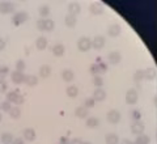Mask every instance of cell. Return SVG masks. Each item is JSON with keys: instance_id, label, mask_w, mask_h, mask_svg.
<instances>
[{"instance_id": "6da1fadb", "label": "cell", "mask_w": 157, "mask_h": 144, "mask_svg": "<svg viewBox=\"0 0 157 144\" xmlns=\"http://www.w3.org/2000/svg\"><path fill=\"white\" fill-rule=\"evenodd\" d=\"M54 26H55V24H54V21L50 18H43V20H39V21L37 22V28L39 29V30L50 32L54 29Z\"/></svg>"}, {"instance_id": "7a4b0ae2", "label": "cell", "mask_w": 157, "mask_h": 144, "mask_svg": "<svg viewBox=\"0 0 157 144\" xmlns=\"http://www.w3.org/2000/svg\"><path fill=\"white\" fill-rule=\"evenodd\" d=\"M77 47H78V50L80 51H88L92 47V41L88 37H82V38L78 39Z\"/></svg>"}, {"instance_id": "3957f363", "label": "cell", "mask_w": 157, "mask_h": 144, "mask_svg": "<svg viewBox=\"0 0 157 144\" xmlns=\"http://www.w3.org/2000/svg\"><path fill=\"white\" fill-rule=\"evenodd\" d=\"M145 130V126H144V123H141L140 121H135L134 123L131 125V131L132 134H135V135H143V132Z\"/></svg>"}, {"instance_id": "277c9868", "label": "cell", "mask_w": 157, "mask_h": 144, "mask_svg": "<svg viewBox=\"0 0 157 144\" xmlns=\"http://www.w3.org/2000/svg\"><path fill=\"white\" fill-rule=\"evenodd\" d=\"M28 20V13L26 12H18V13H16L13 16V18H12V22L16 26H20L21 24H24Z\"/></svg>"}, {"instance_id": "5b68a950", "label": "cell", "mask_w": 157, "mask_h": 144, "mask_svg": "<svg viewBox=\"0 0 157 144\" xmlns=\"http://www.w3.org/2000/svg\"><path fill=\"white\" fill-rule=\"evenodd\" d=\"M17 92H18V91L9 92V93L7 94V98H8L9 102H13V103H17V105H20V103H24V97L20 96Z\"/></svg>"}, {"instance_id": "8992f818", "label": "cell", "mask_w": 157, "mask_h": 144, "mask_svg": "<svg viewBox=\"0 0 157 144\" xmlns=\"http://www.w3.org/2000/svg\"><path fill=\"white\" fill-rule=\"evenodd\" d=\"M137 98H139V96H137V92L135 89H130V91L126 93V101H127V103H130V105L136 103Z\"/></svg>"}, {"instance_id": "52a82bcc", "label": "cell", "mask_w": 157, "mask_h": 144, "mask_svg": "<svg viewBox=\"0 0 157 144\" xmlns=\"http://www.w3.org/2000/svg\"><path fill=\"white\" fill-rule=\"evenodd\" d=\"M107 121H109L111 125H117V123L121 121V113L118 110L109 111V113H107Z\"/></svg>"}, {"instance_id": "ba28073f", "label": "cell", "mask_w": 157, "mask_h": 144, "mask_svg": "<svg viewBox=\"0 0 157 144\" xmlns=\"http://www.w3.org/2000/svg\"><path fill=\"white\" fill-rule=\"evenodd\" d=\"M11 79L14 84H21V83H25V75L24 72H20V71H14L12 72Z\"/></svg>"}, {"instance_id": "9c48e42d", "label": "cell", "mask_w": 157, "mask_h": 144, "mask_svg": "<svg viewBox=\"0 0 157 144\" xmlns=\"http://www.w3.org/2000/svg\"><path fill=\"white\" fill-rule=\"evenodd\" d=\"M14 6L9 2H0V12L2 13H11L13 12Z\"/></svg>"}, {"instance_id": "30bf717a", "label": "cell", "mask_w": 157, "mask_h": 144, "mask_svg": "<svg viewBox=\"0 0 157 144\" xmlns=\"http://www.w3.org/2000/svg\"><path fill=\"white\" fill-rule=\"evenodd\" d=\"M92 46L97 49V50H100V49H102L105 46V38L102 37V36H97L93 38V41H92Z\"/></svg>"}, {"instance_id": "8fae6325", "label": "cell", "mask_w": 157, "mask_h": 144, "mask_svg": "<svg viewBox=\"0 0 157 144\" xmlns=\"http://www.w3.org/2000/svg\"><path fill=\"white\" fill-rule=\"evenodd\" d=\"M89 9H90V12L93 14H101L102 12H104V6H102L100 2H96V3H92L90 4Z\"/></svg>"}, {"instance_id": "7c38bea8", "label": "cell", "mask_w": 157, "mask_h": 144, "mask_svg": "<svg viewBox=\"0 0 157 144\" xmlns=\"http://www.w3.org/2000/svg\"><path fill=\"white\" fill-rule=\"evenodd\" d=\"M51 51H52V54H54L55 56H62L63 54L66 53V49H64V46H63V45L56 43V45H54V46L51 47Z\"/></svg>"}, {"instance_id": "4fadbf2b", "label": "cell", "mask_w": 157, "mask_h": 144, "mask_svg": "<svg viewBox=\"0 0 157 144\" xmlns=\"http://www.w3.org/2000/svg\"><path fill=\"white\" fill-rule=\"evenodd\" d=\"M93 98H94L96 101H104L106 98V92L104 91V89L98 88V89H96V91L93 92Z\"/></svg>"}, {"instance_id": "5bb4252c", "label": "cell", "mask_w": 157, "mask_h": 144, "mask_svg": "<svg viewBox=\"0 0 157 144\" xmlns=\"http://www.w3.org/2000/svg\"><path fill=\"white\" fill-rule=\"evenodd\" d=\"M68 11H70V14H73V16H76V14H78V13H80V11H81L80 4L76 3V2L70 3V6H68Z\"/></svg>"}, {"instance_id": "9a60e30c", "label": "cell", "mask_w": 157, "mask_h": 144, "mask_svg": "<svg viewBox=\"0 0 157 144\" xmlns=\"http://www.w3.org/2000/svg\"><path fill=\"white\" fill-rule=\"evenodd\" d=\"M109 34L111 37H117V36H119L121 34V25L119 24H113V25L109 26Z\"/></svg>"}, {"instance_id": "2e32d148", "label": "cell", "mask_w": 157, "mask_h": 144, "mask_svg": "<svg viewBox=\"0 0 157 144\" xmlns=\"http://www.w3.org/2000/svg\"><path fill=\"white\" fill-rule=\"evenodd\" d=\"M121 59H122V56H121V54L118 53V51H113V53H110V55H109V62H110V64H118L121 62Z\"/></svg>"}, {"instance_id": "e0dca14e", "label": "cell", "mask_w": 157, "mask_h": 144, "mask_svg": "<svg viewBox=\"0 0 157 144\" xmlns=\"http://www.w3.org/2000/svg\"><path fill=\"white\" fill-rule=\"evenodd\" d=\"M75 115L77 118H86L88 117V109L85 106H78V107H76Z\"/></svg>"}, {"instance_id": "ac0fdd59", "label": "cell", "mask_w": 157, "mask_h": 144, "mask_svg": "<svg viewBox=\"0 0 157 144\" xmlns=\"http://www.w3.org/2000/svg\"><path fill=\"white\" fill-rule=\"evenodd\" d=\"M24 138L29 142H33L34 139H36V131H34L33 128H25V130H24Z\"/></svg>"}, {"instance_id": "d6986e66", "label": "cell", "mask_w": 157, "mask_h": 144, "mask_svg": "<svg viewBox=\"0 0 157 144\" xmlns=\"http://www.w3.org/2000/svg\"><path fill=\"white\" fill-rule=\"evenodd\" d=\"M64 21H66V25L67 26H70V28H73L76 25V22H77V20H76V16H73V14H70L68 13L66 18H64Z\"/></svg>"}, {"instance_id": "ffe728a7", "label": "cell", "mask_w": 157, "mask_h": 144, "mask_svg": "<svg viewBox=\"0 0 157 144\" xmlns=\"http://www.w3.org/2000/svg\"><path fill=\"white\" fill-rule=\"evenodd\" d=\"M62 77H63V80L67 81V83H70L73 80V77H75V75H73V72L71 71V69H64V71L62 72Z\"/></svg>"}, {"instance_id": "44dd1931", "label": "cell", "mask_w": 157, "mask_h": 144, "mask_svg": "<svg viewBox=\"0 0 157 144\" xmlns=\"http://www.w3.org/2000/svg\"><path fill=\"white\" fill-rule=\"evenodd\" d=\"M156 76H157V72H156V69L153 67L147 68L145 71H144V77L148 79V80H152V79H155Z\"/></svg>"}, {"instance_id": "7402d4cb", "label": "cell", "mask_w": 157, "mask_h": 144, "mask_svg": "<svg viewBox=\"0 0 157 144\" xmlns=\"http://www.w3.org/2000/svg\"><path fill=\"white\" fill-rule=\"evenodd\" d=\"M36 46H37L38 50H45L46 46H47V39L45 37H39L36 42Z\"/></svg>"}, {"instance_id": "603a6c76", "label": "cell", "mask_w": 157, "mask_h": 144, "mask_svg": "<svg viewBox=\"0 0 157 144\" xmlns=\"http://www.w3.org/2000/svg\"><path fill=\"white\" fill-rule=\"evenodd\" d=\"M51 73V67L50 66H42L39 68V76L41 77H48Z\"/></svg>"}, {"instance_id": "cb8c5ba5", "label": "cell", "mask_w": 157, "mask_h": 144, "mask_svg": "<svg viewBox=\"0 0 157 144\" xmlns=\"http://www.w3.org/2000/svg\"><path fill=\"white\" fill-rule=\"evenodd\" d=\"M25 83L28 84L29 87H34V85H37L38 79H37V76H34V75H26L25 76Z\"/></svg>"}, {"instance_id": "d4e9b609", "label": "cell", "mask_w": 157, "mask_h": 144, "mask_svg": "<svg viewBox=\"0 0 157 144\" xmlns=\"http://www.w3.org/2000/svg\"><path fill=\"white\" fill-rule=\"evenodd\" d=\"M119 143V138L117 134H109L106 136V144H118Z\"/></svg>"}, {"instance_id": "484cf974", "label": "cell", "mask_w": 157, "mask_h": 144, "mask_svg": "<svg viewBox=\"0 0 157 144\" xmlns=\"http://www.w3.org/2000/svg\"><path fill=\"white\" fill-rule=\"evenodd\" d=\"M149 142H151V139H149V136H147V135H139L136 138V140L134 142V144H149Z\"/></svg>"}, {"instance_id": "4316f807", "label": "cell", "mask_w": 157, "mask_h": 144, "mask_svg": "<svg viewBox=\"0 0 157 144\" xmlns=\"http://www.w3.org/2000/svg\"><path fill=\"white\" fill-rule=\"evenodd\" d=\"M98 125H100V121H98L97 118H94V117H90V118L86 119V126L89 127V128H94Z\"/></svg>"}, {"instance_id": "83f0119b", "label": "cell", "mask_w": 157, "mask_h": 144, "mask_svg": "<svg viewBox=\"0 0 157 144\" xmlns=\"http://www.w3.org/2000/svg\"><path fill=\"white\" fill-rule=\"evenodd\" d=\"M8 113H9V115H11L12 118L17 119V118H20V115H21V109L17 107V106H14V107H12Z\"/></svg>"}, {"instance_id": "f1b7e54d", "label": "cell", "mask_w": 157, "mask_h": 144, "mask_svg": "<svg viewBox=\"0 0 157 144\" xmlns=\"http://www.w3.org/2000/svg\"><path fill=\"white\" fill-rule=\"evenodd\" d=\"M2 143L3 144H12L13 143V136L11 135V134H8V132L3 134L2 135Z\"/></svg>"}, {"instance_id": "f546056e", "label": "cell", "mask_w": 157, "mask_h": 144, "mask_svg": "<svg viewBox=\"0 0 157 144\" xmlns=\"http://www.w3.org/2000/svg\"><path fill=\"white\" fill-rule=\"evenodd\" d=\"M77 93H78V91H77V88L75 85H71V87L67 88V96L68 97H76Z\"/></svg>"}, {"instance_id": "4dcf8cb0", "label": "cell", "mask_w": 157, "mask_h": 144, "mask_svg": "<svg viewBox=\"0 0 157 144\" xmlns=\"http://www.w3.org/2000/svg\"><path fill=\"white\" fill-rule=\"evenodd\" d=\"M92 83L94 84L96 87L101 88L102 85H104V79H102L101 76H93V80H92Z\"/></svg>"}, {"instance_id": "1f68e13d", "label": "cell", "mask_w": 157, "mask_h": 144, "mask_svg": "<svg viewBox=\"0 0 157 144\" xmlns=\"http://www.w3.org/2000/svg\"><path fill=\"white\" fill-rule=\"evenodd\" d=\"M100 72H101V68H100V66H98V63L92 64V66H90V73H92V75L98 76V73H100Z\"/></svg>"}, {"instance_id": "d6a6232c", "label": "cell", "mask_w": 157, "mask_h": 144, "mask_svg": "<svg viewBox=\"0 0 157 144\" xmlns=\"http://www.w3.org/2000/svg\"><path fill=\"white\" fill-rule=\"evenodd\" d=\"M134 79H135V81H140L141 79H144V71L143 69H137V71L135 72V75H134Z\"/></svg>"}, {"instance_id": "836d02e7", "label": "cell", "mask_w": 157, "mask_h": 144, "mask_svg": "<svg viewBox=\"0 0 157 144\" xmlns=\"http://www.w3.org/2000/svg\"><path fill=\"white\" fill-rule=\"evenodd\" d=\"M50 13V8H48L47 6H42L41 8H39V14H41L42 17H45L47 16V14Z\"/></svg>"}, {"instance_id": "e575fe53", "label": "cell", "mask_w": 157, "mask_h": 144, "mask_svg": "<svg viewBox=\"0 0 157 144\" xmlns=\"http://www.w3.org/2000/svg\"><path fill=\"white\" fill-rule=\"evenodd\" d=\"M24 69H25V62H24V60H17V63H16V71L24 72Z\"/></svg>"}, {"instance_id": "d590c367", "label": "cell", "mask_w": 157, "mask_h": 144, "mask_svg": "<svg viewBox=\"0 0 157 144\" xmlns=\"http://www.w3.org/2000/svg\"><path fill=\"white\" fill-rule=\"evenodd\" d=\"M94 103H96V100H94V98H86V100H85V102H84V106L88 109V107H93V106H94Z\"/></svg>"}, {"instance_id": "8d00e7d4", "label": "cell", "mask_w": 157, "mask_h": 144, "mask_svg": "<svg viewBox=\"0 0 157 144\" xmlns=\"http://www.w3.org/2000/svg\"><path fill=\"white\" fill-rule=\"evenodd\" d=\"M0 109L2 110H4V111H9L12 109V106H11V102L9 101H6V102H3L2 105H0Z\"/></svg>"}, {"instance_id": "74e56055", "label": "cell", "mask_w": 157, "mask_h": 144, "mask_svg": "<svg viewBox=\"0 0 157 144\" xmlns=\"http://www.w3.org/2000/svg\"><path fill=\"white\" fill-rule=\"evenodd\" d=\"M8 72H9V68L7 66H2V68H0V77L3 79L4 76H7Z\"/></svg>"}, {"instance_id": "f35d334b", "label": "cell", "mask_w": 157, "mask_h": 144, "mask_svg": "<svg viewBox=\"0 0 157 144\" xmlns=\"http://www.w3.org/2000/svg\"><path fill=\"white\" fill-rule=\"evenodd\" d=\"M97 63H98V66H100V68H101V72H106L107 71V66H106L105 63L101 62V58L97 59Z\"/></svg>"}, {"instance_id": "ab89813d", "label": "cell", "mask_w": 157, "mask_h": 144, "mask_svg": "<svg viewBox=\"0 0 157 144\" xmlns=\"http://www.w3.org/2000/svg\"><path fill=\"white\" fill-rule=\"evenodd\" d=\"M7 88H8L7 83L4 81V80H0V92H6V91H7Z\"/></svg>"}, {"instance_id": "60d3db41", "label": "cell", "mask_w": 157, "mask_h": 144, "mask_svg": "<svg viewBox=\"0 0 157 144\" xmlns=\"http://www.w3.org/2000/svg\"><path fill=\"white\" fill-rule=\"evenodd\" d=\"M140 117H141V114H140L139 110H134V111H132V118H134L135 121H139Z\"/></svg>"}, {"instance_id": "b9f144b4", "label": "cell", "mask_w": 157, "mask_h": 144, "mask_svg": "<svg viewBox=\"0 0 157 144\" xmlns=\"http://www.w3.org/2000/svg\"><path fill=\"white\" fill-rule=\"evenodd\" d=\"M60 144H71V142L64 136V138H60Z\"/></svg>"}, {"instance_id": "7bdbcfd3", "label": "cell", "mask_w": 157, "mask_h": 144, "mask_svg": "<svg viewBox=\"0 0 157 144\" xmlns=\"http://www.w3.org/2000/svg\"><path fill=\"white\" fill-rule=\"evenodd\" d=\"M71 144H84V142H82L81 139H73L71 142Z\"/></svg>"}, {"instance_id": "ee69618b", "label": "cell", "mask_w": 157, "mask_h": 144, "mask_svg": "<svg viewBox=\"0 0 157 144\" xmlns=\"http://www.w3.org/2000/svg\"><path fill=\"white\" fill-rule=\"evenodd\" d=\"M4 47H6V42H4V39L0 38V51L4 50Z\"/></svg>"}, {"instance_id": "f6af8a7d", "label": "cell", "mask_w": 157, "mask_h": 144, "mask_svg": "<svg viewBox=\"0 0 157 144\" xmlns=\"http://www.w3.org/2000/svg\"><path fill=\"white\" fill-rule=\"evenodd\" d=\"M121 144H134V142H131L130 139H123V140L121 142Z\"/></svg>"}, {"instance_id": "bcb514c9", "label": "cell", "mask_w": 157, "mask_h": 144, "mask_svg": "<svg viewBox=\"0 0 157 144\" xmlns=\"http://www.w3.org/2000/svg\"><path fill=\"white\" fill-rule=\"evenodd\" d=\"M12 144H24V142H22V140H21V139H20V138H17V139H14Z\"/></svg>"}, {"instance_id": "7dc6e473", "label": "cell", "mask_w": 157, "mask_h": 144, "mask_svg": "<svg viewBox=\"0 0 157 144\" xmlns=\"http://www.w3.org/2000/svg\"><path fill=\"white\" fill-rule=\"evenodd\" d=\"M0 121H2V114H0Z\"/></svg>"}, {"instance_id": "c3c4849f", "label": "cell", "mask_w": 157, "mask_h": 144, "mask_svg": "<svg viewBox=\"0 0 157 144\" xmlns=\"http://www.w3.org/2000/svg\"><path fill=\"white\" fill-rule=\"evenodd\" d=\"M84 144H90V143H84Z\"/></svg>"}, {"instance_id": "681fc988", "label": "cell", "mask_w": 157, "mask_h": 144, "mask_svg": "<svg viewBox=\"0 0 157 144\" xmlns=\"http://www.w3.org/2000/svg\"><path fill=\"white\" fill-rule=\"evenodd\" d=\"M0 68H2V66H0Z\"/></svg>"}, {"instance_id": "f907efd6", "label": "cell", "mask_w": 157, "mask_h": 144, "mask_svg": "<svg viewBox=\"0 0 157 144\" xmlns=\"http://www.w3.org/2000/svg\"><path fill=\"white\" fill-rule=\"evenodd\" d=\"M156 72H157V71H156Z\"/></svg>"}]
</instances>
